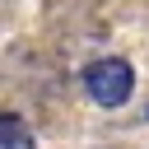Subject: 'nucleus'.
<instances>
[{
	"label": "nucleus",
	"instance_id": "nucleus-1",
	"mask_svg": "<svg viewBox=\"0 0 149 149\" xmlns=\"http://www.w3.org/2000/svg\"><path fill=\"white\" fill-rule=\"evenodd\" d=\"M84 93L98 107H126L135 93V70L126 56H98L84 65Z\"/></svg>",
	"mask_w": 149,
	"mask_h": 149
},
{
	"label": "nucleus",
	"instance_id": "nucleus-2",
	"mask_svg": "<svg viewBox=\"0 0 149 149\" xmlns=\"http://www.w3.org/2000/svg\"><path fill=\"white\" fill-rule=\"evenodd\" d=\"M0 149H37V140L19 112H0Z\"/></svg>",
	"mask_w": 149,
	"mask_h": 149
}]
</instances>
